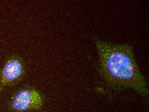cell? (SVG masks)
Here are the masks:
<instances>
[{
	"label": "cell",
	"mask_w": 149,
	"mask_h": 112,
	"mask_svg": "<svg viewBox=\"0 0 149 112\" xmlns=\"http://www.w3.org/2000/svg\"><path fill=\"white\" fill-rule=\"evenodd\" d=\"M45 100L40 91L25 84L13 92L7 102V107L12 112H39L42 110Z\"/></svg>",
	"instance_id": "2"
},
{
	"label": "cell",
	"mask_w": 149,
	"mask_h": 112,
	"mask_svg": "<svg viewBox=\"0 0 149 112\" xmlns=\"http://www.w3.org/2000/svg\"><path fill=\"white\" fill-rule=\"evenodd\" d=\"M100 58L99 72L112 86L131 88L142 95H148L147 82L139 70L133 48L128 44L96 42Z\"/></svg>",
	"instance_id": "1"
},
{
	"label": "cell",
	"mask_w": 149,
	"mask_h": 112,
	"mask_svg": "<svg viewBox=\"0 0 149 112\" xmlns=\"http://www.w3.org/2000/svg\"><path fill=\"white\" fill-rule=\"evenodd\" d=\"M26 74V64L22 57L16 54L8 56L0 68V94L6 87L17 85Z\"/></svg>",
	"instance_id": "3"
}]
</instances>
